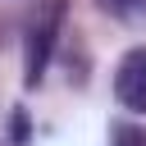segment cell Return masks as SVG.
<instances>
[{
	"label": "cell",
	"mask_w": 146,
	"mask_h": 146,
	"mask_svg": "<svg viewBox=\"0 0 146 146\" xmlns=\"http://www.w3.org/2000/svg\"><path fill=\"white\" fill-rule=\"evenodd\" d=\"M64 18H68V0H41L36 9V23L27 27V50H23V82L36 87L50 55H55V41L64 32Z\"/></svg>",
	"instance_id": "1"
},
{
	"label": "cell",
	"mask_w": 146,
	"mask_h": 146,
	"mask_svg": "<svg viewBox=\"0 0 146 146\" xmlns=\"http://www.w3.org/2000/svg\"><path fill=\"white\" fill-rule=\"evenodd\" d=\"M114 96L128 114H146V46L123 50V59L114 68Z\"/></svg>",
	"instance_id": "2"
},
{
	"label": "cell",
	"mask_w": 146,
	"mask_h": 146,
	"mask_svg": "<svg viewBox=\"0 0 146 146\" xmlns=\"http://www.w3.org/2000/svg\"><path fill=\"white\" fill-rule=\"evenodd\" d=\"M96 5L123 23H146V0H96Z\"/></svg>",
	"instance_id": "3"
},
{
	"label": "cell",
	"mask_w": 146,
	"mask_h": 146,
	"mask_svg": "<svg viewBox=\"0 0 146 146\" xmlns=\"http://www.w3.org/2000/svg\"><path fill=\"white\" fill-rule=\"evenodd\" d=\"M110 146H146V128L141 123H114L110 128Z\"/></svg>",
	"instance_id": "4"
}]
</instances>
